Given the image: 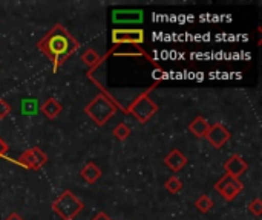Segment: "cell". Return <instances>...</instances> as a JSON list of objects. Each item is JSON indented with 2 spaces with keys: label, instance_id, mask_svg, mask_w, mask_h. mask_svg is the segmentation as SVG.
<instances>
[{
  "label": "cell",
  "instance_id": "obj_1",
  "mask_svg": "<svg viewBox=\"0 0 262 220\" xmlns=\"http://www.w3.org/2000/svg\"><path fill=\"white\" fill-rule=\"evenodd\" d=\"M38 49L52 61V70L57 72L61 64L80 47L77 38L61 25H55L49 29L37 43Z\"/></svg>",
  "mask_w": 262,
  "mask_h": 220
},
{
  "label": "cell",
  "instance_id": "obj_2",
  "mask_svg": "<svg viewBox=\"0 0 262 220\" xmlns=\"http://www.w3.org/2000/svg\"><path fill=\"white\" fill-rule=\"evenodd\" d=\"M118 110V106L106 95H98L95 96L84 109L86 115L97 124V126H104Z\"/></svg>",
  "mask_w": 262,
  "mask_h": 220
},
{
  "label": "cell",
  "instance_id": "obj_3",
  "mask_svg": "<svg viewBox=\"0 0 262 220\" xmlns=\"http://www.w3.org/2000/svg\"><path fill=\"white\" fill-rule=\"evenodd\" d=\"M84 208V204L69 190L61 193L54 202L52 210L63 220H74Z\"/></svg>",
  "mask_w": 262,
  "mask_h": 220
},
{
  "label": "cell",
  "instance_id": "obj_4",
  "mask_svg": "<svg viewBox=\"0 0 262 220\" xmlns=\"http://www.w3.org/2000/svg\"><path fill=\"white\" fill-rule=\"evenodd\" d=\"M149 90H146L144 93H141L129 107L127 110H124L126 113H130L134 115L140 123H147L157 112H158V106L155 104V101L149 96Z\"/></svg>",
  "mask_w": 262,
  "mask_h": 220
},
{
  "label": "cell",
  "instance_id": "obj_5",
  "mask_svg": "<svg viewBox=\"0 0 262 220\" xmlns=\"http://www.w3.org/2000/svg\"><path fill=\"white\" fill-rule=\"evenodd\" d=\"M215 190L223 196L224 201L232 202V201H235L238 198V194L243 193L244 185H243V182L238 178H233V176L226 175L224 178H221L215 184Z\"/></svg>",
  "mask_w": 262,
  "mask_h": 220
},
{
  "label": "cell",
  "instance_id": "obj_6",
  "mask_svg": "<svg viewBox=\"0 0 262 220\" xmlns=\"http://www.w3.org/2000/svg\"><path fill=\"white\" fill-rule=\"evenodd\" d=\"M46 162H48V156H46V153H45L41 149H38V147H31V149H28V150L23 152V153L18 156V159H17V164H20L21 167H25V168H28V170H32V172L40 170Z\"/></svg>",
  "mask_w": 262,
  "mask_h": 220
},
{
  "label": "cell",
  "instance_id": "obj_7",
  "mask_svg": "<svg viewBox=\"0 0 262 220\" xmlns=\"http://www.w3.org/2000/svg\"><path fill=\"white\" fill-rule=\"evenodd\" d=\"M112 43L114 44H135L140 46L144 43V31L140 28H127V29H121L117 28L112 31Z\"/></svg>",
  "mask_w": 262,
  "mask_h": 220
},
{
  "label": "cell",
  "instance_id": "obj_8",
  "mask_svg": "<svg viewBox=\"0 0 262 220\" xmlns=\"http://www.w3.org/2000/svg\"><path fill=\"white\" fill-rule=\"evenodd\" d=\"M206 138H207V141H209L215 149H221L226 142H229V141H230L232 133H230V132H229L223 124L216 123V124L210 126V129H209V132H207Z\"/></svg>",
  "mask_w": 262,
  "mask_h": 220
},
{
  "label": "cell",
  "instance_id": "obj_9",
  "mask_svg": "<svg viewBox=\"0 0 262 220\" xmlns=\"http://www.w3.org/2000/svg\"><path fill=\"white\" fill-rule=\"evenodd\" d=\"M112 20L114 23L120 25H130V23H140L143 21V11L141 9H117L112 12Z\"/></svg>",
  "mask_w": 262,
  "mask_h": 220
},
{
  "label": "cell",
  "instance_id": "obj_10",
  "mask_svg": "<svg viewBox=\"0 0 262 220\" xmlns=\"http://www.w3.org/2000/svg\"><path fill=\"white\" fill-rule=\"evenodd\" d=\"M249 168V164L238 155H233L227 159V162L224 164V170L226 175L233 176V178H239L241 175H244Z\"/></svg>",
  "mask_w": 262,
  "mask_h": 220
},
{
  "label": "cell",
  "instance_id": "obj_11",
  "mask_svg": "<svg viewBox=\"0 0 262 220\" xmlns=\"http://www.w3.org/2000/svg\"><path fill=\"white\" fill-rule=\"evenodd\" d=\"M164 164H166L172 172H180V170L187 164V158L183 155L181 150L173 149V150H170V153L164 158Z\"/></svg>",
  "mask_w": 262,
  "mask_h": 220
},
{
  "label": "cell",
  "instance_id": "obj_12",
  "mask_svg": "<svg viewBox=\"0 0 262 220\" xmlns=\"http://www.w3.org/2000/svg\"><path fill=\"white\" fill-rule=\"evenodd\" d=\"M80 176H81L88 184H95V182L101 178V170H100V167H98L95 162H88V164L81 168Z\"/></svg>",
  "mask_w": 262,
  "mask_h": 220
},
{
  "label": "cell",
  "instance_id": "obj_13",
  "mask_svg": "<svg viewBox=\"0 0 262 220\" xmlns=\"http://www.w3.org/2000/svg\"><path fill=\"white\" fill-rule=\"evenodd\" d=\"M63 110V106L55 100V98H48L43 104H41V113L49 118V119H54L57 118Z\"/></svg>",
  "mask_w": 262,
  "mask_h": 220
},
{
  "label": "cell",
  "instance_id": "obj_14",
  "mask_svg": "<svg viewBox=\"0 0 262 220\" xmlns=\"http://www.w3.org/2000/svg\"><path fill=\"white\" fill-rule=\"evenodd\" d=\"M209 129H210V124H209V121H207L206 118H203V116H196V118L189 124V130H190L195 136H198V138H206Z\"/></svg>",
  "mask_w": 262,
  "mask_h": 220
},
{
  "label": "cell",
  "instance_id": "obj_15",
  "mask_svg": "<svg viewBox=\"0 0 262 220\" xmlns=\"http://www.w3.org/2000/svg\"><path fill=\"white\" fill-rule=\"evenodd\" d=\"M81 61H83L86 66H89V67L92 69V67L98 66L103 60H101V57L98 55V52H95L94 49H88V51H84V52L81 54Z\"/></svg>",
  "mask_w": 262,
  "mask_h": 220
},
{
  "label": "cell",
  "instance_id": "obj_16",
  "mask_svg": "<svg viewBox=\"0 0 262 220\" xmlns=\"http://www.w3.org/2000/svg\"><path fill=\"white\" fill-rule=\"evenodd\" d=\"M195 207H196L198 211H201V213H209V211L213 208V201L210 199V196L203 194V196H200V198L196 199Z\"/></svg>",
  "mask_w": 262,
  "mask_h": 220
},
{
  "label": "cell",
  "instance_id": "obj_17",
  "mask_svg": "<svg viewBox=\"0 0 262 220\" xmlns=\"http://www.w3.org/2000/svg\"><path fill=\"white\" fill-rule=\"evenodd\" d=\"M129 135H130V127H129L126 123H120V124L115 126V129H114V136H115L118 141L127 139Z\"/></svg>",
  "mask_w": 262,
  "mask_h": 220
},
{
  "label": "cell",
  "instance_id": "obj_18",
  "mask_svg": "<svg viewBox=\"0 0 262 220\" xmlns=\"http://www.w3.org/2000/svg\"><path fill=\"white\" fill-rule=\"evenodd\" d=\"M164 187H166V190L170 193V194H177V193H180L181 190H183V182L178 179V178H169L167 179V182L164 184Z\"/></svg>",
  "mask_w": 262,
  "mask_h": 220
},
{
  "label": "cell",
  "instance_id": "obj_19",
  "mask_svg": "<svg viewBox=\"0 0 262 220\" xmlns=\"http://www.w3.org/2000/svg\"><path fill=\"white\" fill-rule=\"evenodd\" d=\"M249 213H252L255 217H259L262 214V202L261 199H253L249 204Z\"/></svg>",
  "mask_w": 262,
  "mask_h": 220
},
{
  "label": "cell",
  "instance_id": "obj_20",
  "mask_svg": "<svg viewBox=\"0 0 262 220\" xmlns=\"http://www.w3.org/2000/svg\"><path fill=\"white\" fill-rule=\"evenodd\" d=\"M11 104L6 101V100H0V119L6 118L9 113H11Z\"/></svg>",
  "mask_w": 262,
  "mask_h": 220
},
{
  "label": "cell",
  "instance_id": "obj_21",
  "mask_svg": "<svg viewBox=\"0 0 262 220\" xmlns=\"http://www.w3.org/2000/svg\"><path fill=\"white\" fill-rule=\"evenodd\" d=\"M8 144L3 141V139H0V158L3 156V155H6V152H8Z\"/></svg>",
  "mask_w": 262,
  "mask_h": 220
},
{
  "label": "cell",
  "instance_id": "obj_22",
  "mask_svg": "<svg viewBox=\"0 0 262 220\" xmlns=\"http://www.w3.org/2000/svg\"><path fill=\"white\" fill-rule=\"evenodd\" d=\"M92 220H112V219H111L106 213H98V214H97V216H95Z\"/></svg>",
  "mask_w": 262,
  "mask_h": 220
},
{
  "label": "cell",
  "instance_id": "obj_23",
  "mask_svg": "<svg viewBox=\"0 0 262 220\" xmlns=\"http://www.w3.org/2000/svg\"><path fill=\"white\" fill-rule=\"evenodd\" d=\"M5 220H23V219H21L17 213H12V214H9V216H8Z\"/></svg>",
  "mask_w": 262,
  "mask_h": 220
}]
</instances>
